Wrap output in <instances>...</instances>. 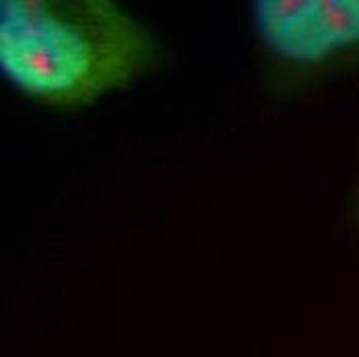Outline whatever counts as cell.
<instances>
[{
	"label": "cell",
	"mask_w": 359,
	"mask_h": 357,
	"mask_svg": "<svg viewBox=\"0 0 359 357\" xmlns=\"http://www.w3.org/2000/svg\"><path fill=\"white\" fill-rule=\"evenodd\" d=\"M161 62L159 39L111 0L0 2V69L43 106H93Z\"/></svg>",
	"instance_id": "obj_1"
},
{
	"label": "cell",
	"mask_w": 359,
	"mask_h": 357,
	"mask_svg": "<svg viewBox=\"0 0 359 357\" xmlns=\"http://www.w3.org/2000/svg\"><path fill=\"white\" fill-rule=\"evenodd\" d=\"M318 0H258L252 4L256 34L262 43L293 65H316L312 23Z\"/></svg>",
	"instance_id": "obj_2"
},
{
	"label": "cell",
	"mask_w": 359,
	"mask_h": 357,
	"mask_svg": "<svg viewBox=\"0 0 359 357\" xmlns=\"http://www.w3.org/2000/svg\"><path fill=\"white\" fill-rule=\"evenodd\" d=\"M359 43V0H318L314 15V52L318 62Z\"/></svg>",
	"instance_id": "obj_3"
},
{
	"label": "cell",
	"mask_w": 359,
	"mask_h": 357,
	"mask_svg": "<svg viewBox=\"0 0 359 357\" xmlns=\"http://www.w3.org/2000/svg\"><path fill=\"white\" fill-rule=\"evenodd\" d=\"M349 219H351V225L355 229L359 238V176L355 182V188H353V196H351V207H349Z\"/></svg>",
	"instance_id": "obj_4"
}]
</instances>
